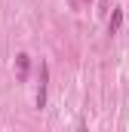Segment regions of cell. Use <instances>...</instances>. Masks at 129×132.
<instances>
[{"label":"cell","mask_w":129,"mask_h":132,"mask_svg":"<svg viewBox=\"0 0 129 132\" xmlns=\"http://www.w3.org/2000/svg\"><path fill=\"white\" fill-rule=\"evenodd\" d=\"M46 80H49V68L40 65V89H37V108H46Z\"/></svg>","instance_id":"obj_1"},{"label":"cell","mask_w":129,"mask_h":132,"mask_svg":"<svg viewBox=\"0 0 129 132\" xmlns=\"http://www.w3.org/2000/svg\"><path fill=\"white\" fill-rule=\"evenodd\" d=\"M120 25H123V9L117 6V9H114V15H111V22H108L111 34H117V31H120Z\"/></svg>","instance_id":"obj_2"},{"label":"cell","mask_w":129,"mask_h":132,"mask_svg":"<svg viewBox=\"0 0 129 132\" xmlns=\"http://www.w3.org/2000/svg\"><path fill=\"white\" fill-rule=\"evenodd\" d=\"M19 71H22V77H25V71H28V55H19Z\"/></svg>","instance_id":"obj_3"},{"label":"cell","mask_w":129,"mask_h":132,"mask_svg":"<svg viewBox=\"0 0 129 132\" xmlns=\"http://www.w3.org/2000/svg\"><path fill=\"white\" fill-rule=\"evenodd\" d=\"M86 3H89V0H86Z\"/></svg>","instance_id":"obj_4"}]
</instances>
